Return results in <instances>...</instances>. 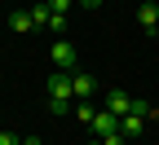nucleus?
I'll return each mask as SVG.
<instances>
[{"label":"nucleus","instance_id":"3","mask_svg":"<svg viewBox=\"0 0 159 145\" xmlns=\"http://www.w3.org/2000/svg\"><path fill=\"white\" fill-rule=\"evenodd\" d=\"M137 27H142L146 35L159 31V5H155V0H142V5H137Z\"/></svg>","mask_w":159,"mask_h":145},{"label":"nucleus","instance_id":"4","mask_svg":"<svg viewBox=\"0 0 159 145\" xmlns=\"http://www.w3.org/2000/svg\"><path fill=\"white\" fill-rule=\"evenodd\" d=\"M71 84H75V101H93V92H97V79H93V75L71 70Z\"/></svg>","mask_w":159,"mask_h":145},{"label":"nucleus","instance_id":"15","mask_svg":"<svg viewBox=\"0 0 159 145\" xmlns=\"http://www.w3.org/2000/svg\"><path fill=\"white\" fill-rule=\"evenodd\" d=\"M89 145H106V141H102V136H93V141H89Z\"/></svg>","mask_w":159,"mask_h":145},{"label":"nucleus","instance_id":"7","mask_svg":"<svg viewBox=\"0 0 159 145\" xmlns=\"http://www.w3.org/2000/svg\"><path fill=\"white\" fill-rule=\"evenodd\" d=\"M97 110H102V106H93V101H75V119H80V123H93Z\"/></svg>","mask_w":159,"mask_h":145},{"label":"nucleus","instance_id":"9","mask_svg":"<svg viewBox=\"0 0 159 145\" xmlns=\"http://www.w3.org/2000/svg\"><path fill=\"white\" fill-rule=\"evenodd\" d=\"M49 31H53L57 40H66V18H62V13H53V22H49Z\"/></svg>","mask_w":159,"mask_h":145},{"label":"nucleus","instance_id":"14","mask_svg":"<svg viewBox=\"0 0 159 145\" xmlns=\"http://www.w3.org/2000/svg\"><path fill=\"white\" fill-rule=\"evenodd\" d=\"M22 145H40V136H27V141H22Z\"/></svg>","mask_w":159,"mask_h":145},{"label":"nucleus","instance_id":"1","mask_svg":"<svg viewBox=\"0 0 159 145\" xmlns=\"http://www.w3.org/2000/svg\"><path fill=\"white\" fill-rule=\"evenodd\" d=\"M102 110H111L115 119H124V114H133V97L124 88H106L102 92Z\"/></svg>","mask_w":159,"mask_h":145},{"label":"nucleus","instance_id":"11","mask_svg":"<svg viewBox=\"0 0 159 145\" xmlns=\"http://www.w3.org/2000/svg\"><path fill=\"white\" fill-rule=\"evenodd\" d=\"M0 145H22V136L18 132H0Z\"/></svg>","mask_w":159,"mask_h":145},{"label":"nucleus","instance_id":"13","mask_svg":"<svg viewBox=\"0 0 159 145\" xmlns=\"http://www.w3.org/2000/svg\"><path fill=\"white\" fill-rule=\"evenodd\" d=\"M75 5H84V9H102L106 0H75Z\"/></svg>","mask_w":159,"mask_h":145},{"label":"nucleus","instance_id":"10","mask_svg":"<svg viewBox=\"0 0 159 145\" xmlns=\"http://www.w3.org/2000/svg\"><path fill=\"white\" fill-rule=\"evenodd\" d=\"M44 5H49V9H53V13H62V18H66V9H71V5H75V0H44Z\"/></svg>","mask_w":159,"mask_h":145},{"label":"nucleus","instance_id":"8","mask_svg":"<svg viewBox=\"0 0 159 145\" xmlns=\"http://www.w3.org/2000/svg\"><path fill=\"white\" fill-rule=\"evenodd\" d=\"M9 27H13V31H35L31 13H22V9H18V13H9Z\"/></svg>","mask_w":159,"mask_h":145},{"label":"nucleus","instance_id":"5","mask_svg":"<svg viewBox=\"0 0 159 145\" xmlns=\"http://www.w3.org/2000/svg\"><path fill=\"white\" fill-rule=\"evenodd\" d=\"M89 128H93V136H115V132H119V119H115L111 110H97V119L89 123Z\"/></svg>","mask_w":159,"mask_h":145},{"label":"nucleus","instance_id":"6","mask_svg":"<svg viewBox=\"0 0 159 145\" xmlns=\"http://www.w3.org/2000/svg\"><path fill=\"white\" fill-rule=\"evenodd\" d=\"M142 128H146V119H142V114H124V119H119V132H124L128 141L142 136Z\"/></svg>","mask_w":159,"mask_h":145},{"label":"nucleus","instance_id":"12","mask_svg":"<svg viewBox=\"0 0 159 145\" xmlns=\"http://www.w3.org/2000/svg\"><path fill=\"white\" fill-rule=\"evenodd\" d=\"M102 141H106V145H133V141H128L124 132H115V136H102Z\"/></svg>","mask_w":159,"mask_h":145},{"label":"nucleus","instance_id":"2","mask_svg":"<svg viewBox=\"0 0 159 145\" xmlns=\"http://www.w3.org/2000/svg\"><path fill=\"white\" fill-rule=\"evenodd\" d=\"M49 57H53V66H57V70H66V75L75 70V62H80V57H75V44H71V40H53Z\"/></svg>","mask_w":159,"mask_h":145}]
</instances>
